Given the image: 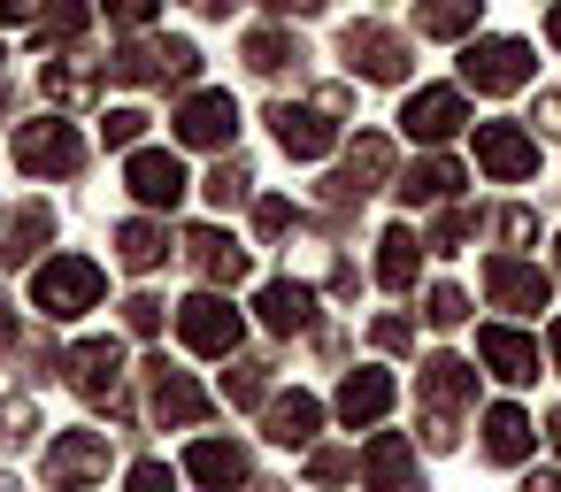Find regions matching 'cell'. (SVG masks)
<instances>
[{"mask_svg":"<svg viewBox=\"0 0 561 492\" xmlns=\"http://www.w3.org/2000/svg\"><path fill=\"white\" fill-rule=\"evenodd\" d=\"M124 323H131L139 339H154V331H162V300H154V293H131V300H124Z\"/></svg>","mask_w":561,"mask_h":492,"instance_id":"obj_40","label":"cell"},{"mask_svg":"<svg viewBox=\"0 0 561 492\" xmlns=\"http://www.w3.org/2000/svg\"><path fill=\"white\" fill-rule=\"evenodd\" d=\"M546 346H553V369H561V316H553V331H546Z\"/></svg>","mask_w":561,"mask_h":492,"instance_id":"obj_50","label":"cell"},{"mask_svg":"<svg viewBox=\"0 0 561 492\" xmlns=\"http://www.w3.org/2000/svg\"><path fill=\"white\" fill-rule=\"evenodd\" d=\"M423 316H431L438 331H454V323L469 316V300H461V285H431V300H423Z\"/></svg>","mask_w":561,"mask_h":492,"instance_id":"obj_36","label":"cell"},{"mask_svg":"<svg viewBox=\"0 0 561 492\" xmlns=\"http://www.w3.org/2000/svg\"><path fill=\"white\" fill-rule=\"evenodd\" d=\"M185 254H193V270H208L216 285H239V277H247V247H231L224 231H193Z\"/></svg>","mask_w":561,"mask_h":492,"instance_id":"obj_28","label":"cell"},{"mask_svg":"<svg viewBox=\"0 0 561 492\" xmlns=\"http://www.w3.org/2000/svg\"><path fill=\"white\" fill-rule=\"evenodd\" d=\"M415 270H423V239H415L408 224H392V231L377 239V277H385L392 293H415Z\"/></svg>","mask_w":561,"mask_h":492,"instance_id":"obj_22","label":"cell"},{"mask_svg":"<svg viewBox=\"0 0 561 492\" xmlns=\"http://www.w3.org/2000/svg\"><path fill=\"white\" fill-rule=\"evenodd\" d=\"M147 377H154V415H162V423H201V415H208V400H201V385H193L185 369L147 362Z\"/></svg>","mask_w":561,"mask_h":492,"instance_id":"obj_19","label":"cell"},{"mask_svg":"<svg viewBox=\"0 0 561 492\" xmlns=\"http://www.w3.org/2000/svg\"><path fill=\"white\" fill-rule=\"evenodd\" d=\"M492 231H500L507 247H530V239H538V216H530V208H500V216H492Z\"/></svg>","mask_w":561,"mask_h":492,"instance_id":"obj_39","label":"cell"},{"mask_svg":"<svg viewBox=\"0 0 561 492\" xmlns=\"http://www.w3.org/2000/svg\"><path fill=\"white\" fill-rule=\"evenodd\" d=\"M316 423H323V408H316L308 392L270 400V446H308V438H316Z\"/></svg>","mask_w":561,"mask_h":492,"instance_id":"obj_29","label":"cell"},{"mask_svg":"<svg viewBox=\"0 0 561 492\" xmlns=\"http://www.w3.org/2000/svg\"><path fill=\"white\" fill-rule=\"evenodd\" d=\"M201 193H208V208H239V201L254 193V170L231 155V162H216V170H208V185H201Z\"/></svg>","mask_w":561,"mask_h":492,"instance_id":"obj_33","label":"cell"},{"mask_svg":"<svg viewBox=\"0 0 561 492\" xmlns=\"http://www.w3.org/2000/svg\"><path fill=\"white\" fill-rule=\"evenodd\" d=\"M124 185H131V201H147V208H178V201H185V162H178L170 147H131Z\"/></svg>","mask_w":561,"mask_h":492,"instance_id":"obj_12","label":"cell"},{"mask_svg":"<svg viewBox=\"0 0 561 492\" xmlns=\"http://www.w3.org/2000/svg\"><path fill=\"white\" fill-rule=\"evenodd\" d=\"M339 55H346V70H362V78H377V85H400V78H408V39L385 32V24H346Z\"/></svg>","mask_w":561,"mask_h":492,"instance_id":"obj_8","label":"cell"},{"mask_svg":"<svg viewBox=\"0 0 561 492\" xmlns=\"http://www.w3.org/2000/svg\"><path fill=\"white\" fill-rule=\"evenodd\" d=\"M178 339H185L193 354H231V346H239V308H231L224 293H193V300L178 308Z\"/></svg>","mask_w":561,"mask_h":492,"instance_id":"obj_11","label":"cell"},{"mask_svg":"<svg viewBox=\"0 0 561 492\" xmlns=\"http://www.w3.org/2000/svg\"><path fill=\"white\" fill-rule=\"evenodd\" d=\"M538 124H546V131H561V93H546V101H538Z\"/></svg>","mask_w":561,"mask_h":492,"instance_id":"obj_48","label":"cell"},{"mask_svg":"<svg viewBox=\"0 0 561 492\" xmlns=\"http://www.w3.org/2000/svg\"><path fill=\"white\" fill-rule=\"evenodd\" d=\"M546 39H553V47H561V9H553V16H546Z\"/></svg>","mask_w":561,"mask_h":492,"instance_id":"obj_52","label":"cell"},{"mask_svg":"<svg viewBox=\"0 0 561 492\" xmlns=\"http://www.w3.org/2000/svg\"><path fill=\"white\" fill-rule=\"evenodd\" d=\"M377 346H385V354H408V346H415V323H408V316H385V323H377Z\"/></svg>","mask_w":561,"mask_h":492,"instance_id":"obj_41","label":"cell"},{"mask_svg":"<svg viewBox=\"0 0 561 492\" xmlns=\"http://www.w3.org/2000/svg\"><path fill=\"white\" fill-rule=\"evenodd\" d=\"M254 308H262V323H270V331H308V323H316V293H308V285H293V277L262 285V300H254Z\"/></svg>","mask_w":561,"mask_h":492,"instance_id":"obj_23","label":"cell"},{"mask_svg":"<svg viewBox=\"0 0 561 492\" xmlns=\"http://www.w3.org/2000/svg\"><path fill=\"white\" fill-rule=\"evenodd\" d=\"M461 193V170L446 162V155H431V162H415L408 178H400V201L408 208H438V201H454Z\"/></svg>","mask_w":561,"mask_h":492,"instance_id":"obj_25","label":"cell"},{"mask_svg":"<svg viewBox=\"0 0 561 492\" xmlns=\"http://www.w3.org/2000/svg\"><path fill=\"white\" fill-rule=\"evenodd\" d=\"M477 170L500 178V185H523L538 170V139L523 124H477Z\"/></svg>","mask_w":561,"mask_h":492,"instance_id":"obj_10","label":"cell"},{"mask_svg":"<svg viewBox=\"0 0 561 492\" xmlns=\"http://www.w3.org/2000/svg\"><path fill=\"white\" fill-rule=\"evenodd\" d=\"M484 293H492V308H515V316H530V308H546V277H538L530 262H515V254H500V262H484Z\"/></svg>","mask_w":561,"mask_h":492,"instance_id":"obj_18","label":"cell"},{"mask_svg":"<svg viewBox=\"0 0 561 492\" xmlns=\"http://www.w3.org/2000/svg\"><path fill=\"white\" fill-rule=\"evenodd\" d=\"M139 131H147V116H139V108H108V124H101V139H108V147H139Z\"/></svg>","mask_w":561,"mask_h":492,"instance_id":"obj_38","label":"cell"},{"mask_svg":"<svg viewBox=\"0 0 561 492\" xmlns=\"http://www.w3.org/2000/svg\"><path fill=\"white\" fill-rule=\"evenodd\" d=\"M185 477H201V484H239L247 477V454L231 446V438H193V454H185Z\"/></svg>","mask_w":561,"mask_h":492,"instance_id":"obj_26","label":"cell"},{"mask_svg":"<svg viewBox=\"0 0 561 492\" xmlns=\"http://www.w3.org/2000/svg\"><path fill=\"white\" fill-rule=\"evenodd\" d=\"M523 492H561V469H530V477H523Z\"/></svg>","mask_w":561,"mask_h":492,"instance_id":"obj_47","label":"cell"},{"mask_svg":"<svg viewBox=\"0 0 561 492\" xmlns=\"http://www.w3.org/2000/svg\"><path fill=\"white\" fill-rule=\"evenodd\" d=\"M93 477H108V431H62L47 446V484L55 492H85Z\"/></svg>","mask_w":561,"mask_h":492,"instance_id":"obj_9","label":"cell"},{"mask_svg":"<svg viewBox=\"0 0 561 492\" xmlns=\"http://www.w3.org/2000/svg\"><path fill=\"white\" fill-rule=\"evenodd\" d=\"M262 9H277V16H316L323 0H262Z\"/></svg>","mask_w":561,"mask_h":492,"instance_id":"obj_46","label":"cell"},{"mask_svg":"<svg viewBox=\"0 0 561 492\" xmlns=\"http://www.w3.org/2000/svg\"><path fill=\"white\" fill-rule=\"evenodd\" d=\"M85 24H93V9H85V0H55V9L39 16V47H70Z\"/></svg>","mask_w":561,"mask_h":492,"instance_id":"obj_34","label":"cell"},{"mask_svg":"<svg viewBox=\"0 0 561 492\" xmlns=\"http://www.w3.org/2000/svg\"><path fill=\"white\" fill-rule=\"evenodd\" d=\"M530 446H538V423H530L523 408H507V400L484 408V454H492V461H523Z\"/></svg>","mask_w":561,"mask_h":492,"instance_id":"obj_20","label":"cell"},{"mask_svg":"<svg viewBox=\"0 0 561 492\" xmlns=\"http://www.w3.org/2000/svg\"><path fill=\"white\" fill-rule=\"evenodd\" d=\"M546 446H553V454H561V408H553V415H546Z\"/></svg>","mask_w":561,"mask_h":492,"instance_id":"obj_49","label":"cell"},{"mask_svg":"<svg viewBox=\"0 0 561 492\" xmlns=\"http://www.w3.org/2000/svg\"><path fill=\"white\" fill-rule=\"evenodd\" d=\"M116 262H124V270H162V262H170V231L147 224V216H131V224L116 231Z\"/></svg>","mask_w":561,"mask_h":492,"instance_id":"obj_27","label":"cell"},{"mask_svg":"<svg viewBox=\"0 0 561 492\" xmlns=\"http://www.w3.org/2000/svg\"><path fill=\"white\" fill-rule=\"evenodd\" d=\"M32 300H39V316H55V323L101 308V262H85V254H55V262H39V270H32Z\"/></svg>","mask_w":561,"mask_h":492,"instance_id":"obj_3","label":"cell"},{"mask_svg":"<svg viewBox=\"0 0 561 492\" xmlns=\"http://www.w3.org/2000/svg\"><path fill=\"white\" fill-rule=\"evenodd\" d=\"M131 492H178V477L162 461H131Z\"/></svg>","mask_w":561,"mask_h":492,"instance_id":"obj_42","label":"cell"},{"mask_svg":"<svg viewBox=\"0 0 561 492\" xmlns=\"http://www.w3.org/2000/svg\"><path fill=\"white\" fill-rule=\"evenodd\" d=\"M108 78L116 85H193L201 55H193V39H124L108 55Z\"/></svg>","mask_w":561,"mask_h":492,"instance_id":"obj_2","label":"cell"},{"mask_svg":"<svg viewBox=\"0 0 561 492\" xmlns=\"http://www.w3.org/2000/svg\"><path fill=\"white\" fill-rule=\"evenodd\" d=\"M39 85H47V101H62V108H78V101H93V85H101V70H93L85 55H62V62H47V70H39Z\"/></svg>","mask_w":561,"mask_h":492,"instance_id":"obj_30","label":"cell"},{"mask_svg":"<svg viewBox=\"0 0 561 492\" xmlns=\"http://www.w3.org/2000/svg\"><path fill=\"white\" fill-rule=\"evenodd\" d=\"M254 224H262V239L293 231V201H262V208H254Z\"/></svg>","mask_w":561,"mask_h":492,"instance_id":"obj_43","label":"cell"},{"mask_svg":"<svg viewBox=\"0 0 561 492\" xmlns=\"http://www.w3.org/2000/svg\"><path fill=\"white\" fill-rule=\"evenodd\" d=\"M385 178H392V139L362 131V139H354V155H346V170L331 178V201H339V208H346V201L362 208V201H369V193H377Z\"/></svg>","mask_w":561,"mask_h":492,"instance_id":"obj_13","label":"cell"},{"mask_svg":"<svg viewBox=\"0 0 561 492\" xmlns=\"http://www.w3.org/2000/svg\"><path fill=\"white\" fill-rule=\"evenodd\" d=\"M9 331H16V316H9V300H0V346H9Z\"/></svg>","mask_w":561,"mask_h":492,"instance_id":"obj_51","label":"cell"},{"mask_svg":"<svg viewBox=\"0 0 561 492\" xmlns=\"http://www.w3.org/2000/svg\"><path fill=\"white\" fill-rule=\"evenodd\" d=\"M47 0H0V24H39Z\"/></svg>","mask_w":561,"mask_h":492,"instance_id":"obj_45","label":"cell"},{"mask_svg":"<svg viewBox=\"0 0 561 492\" xmlns=\"http://www.w3.org/2000/svg\"><path fill=\"white\" fill-rule=\"evenodd\" d=\"M415 32H423V39H461V32H477V0H415Z\"/></svg>","mask_w":561,"mask_h":492,"instance_id":"obj_31","label":"cell"},{"mask_svg":"<svg viewBox=\"0 0 561 492\" xmlns=\"http://www.w3.org/2000/svg\"><path fill=\"white\" fill-rule=\"evenodd\" d=\"M170 124H178L185 147H231V131H239V101H231V93H193Z\"/></svg>","mask_w":561,"mask_h":492,"instance_id":"obj_14","label":"cell"},{"mask_svg":"<svg viewBox=\"0 0 561 492\" xmlns=\"http://www.w3.org/2000/svg\"><path fill=\"white\" fill-rule=\"evenodd\" d=\"M461 124H469L461 85H423V93H408V108H400V131H408L415 147H446Z\"/></svg>","mask_w":561,"mask_h":492,"instance_id":"obj_6","label":"cell"},{"mask_svg":"<svg viewBox=\"0 0 561 492\" xmlns=\"http://www.w3.org/2000/svg\"><path fill=\"white\" fill-rule=\"evenodd\" d=\"M362 484L369 492H415V446L400 438V431H377L369 446H362Z\"/></svg>","mask_w":561,"mask_h":492,"instance_id":"obj_15","label":"cell"},{"mask_svg":"<svg viewBox=\"0 0 561 492\" xmlns=\"http://www.w3.org/2000/svg\"><path fill=\"white\" fill-rule=\"evenodd\" d=\"M0 492H16V477H0Z\"/></svg>","mask_w":561,"mask_h":492,"instance_id":"obj_53","label":"cell"},{"mask_svg":"<svg viewBox=\"0 0 561 492\" xmlns=\"http://www.w3.org/2000/svg\"><path fill=\"white\" fill-rule=\"evenodd\" d=\"M16 170H24V178H78V170H85V139H78L70 124L39 116V124L16 131Z\"/></svg>","mask_w":561,"mask_h":492,"instance_id":"obj_4","label":"cell"},{"mask_svg":"<svg viewBox=\"0 0 561 492\" xmlns=\"http://www.w3.org/2000/svg\"><path fill=\"white\" fill-rule=\"evenodd\" d=\"M108 16H116L124 32H139V24H154V0H108Z\"/></svg>","mask_w":561,"mask_h":492,"instance_id":"obj_44","label":"cell"},{"mask_svg":"<svg viewBox=\"0 0 561 492\" xmlns=\"http://www.w3.org/2000/svg\"><path fill=\"white\" fill-rule=\"evenodd\" d=\"M70 385H78L85 400H116V385H124V346H116V339L70 346Z\"/></svg>","mask_w":561,"mask_h":492,"instance_id":"obj_17","label":"cell"},{"mask_svg":"<svg viewBox=\"0 0 561 492\" xmlns=\"http://www.w3.org/2000/svg\"><path fill=\"white\" fill-rule=\"evenodd\" d=\"M415 392H423V438L431 446H454L461 438V408L477 400V369L461 354H431L415 369Z\"/></svg>","mask_w":561,"mask_h":492,"instance_id":"obj_1","label":"cell"},{"mask_svg":"<svg viewBox=\"0 0 561 492\" xmlns=\"http://www.w3.org/2000/svg\"><path fill=\"white\" fill-rule=\"evenodd\" d=\"M270 131H277V147L293 155V162H323L331 147H339V116L316 101V108H300V101H277L270 108Z\"/></svg>","mask_w":561,"mask_h":492,"instance_id":"obj_7","label":"cell"},{"mask_svg":"<svg viewBox=\"0 0 561 492\" xmlns=\"http://www.w3.org/2000/svg\"><path fill=\"white\" fill-rule=\"evenodd\" d=\"M47 239H55V216H47V201H32V208H16V216H9V231H0V262L24 270Z\"/></svg>","mask_w":561,"mask_h":492,"instance_id":"obj_21","label":"cell"},{"mask_svg":"<svg viewBox=\"0 0 561 492\" xmlns=\"http://www.w3.org/2000/svg\"><path fill=\"white\" fill-rule=\"evenodd\" d=\"M553 254H561V247H553Z\"/></svg>","mask_w":561,"mask_h":492,"instance_id":"obj_54","label":"cell"},{"mask_svg":"<svg viewBox=\"0 0 561 492\" xmlns=\"http://www.w3.org/2000/svg\"><path fill=\"white\" fill-rule=\"evenodd\" d=\"M477 354H484V369L507 377V385H530V377H538V339H523L515 323H484V331H477Z\"/></svg>","mask_w":561,"mask_h":492,"instance_id":"obj_16","label":"cell"},{"mask_svg":"<svg viewBox=\"0 0 561 492\" xmlns=\"http://www.w3.org/2000/svg\"><path fill=\"white\" fill-rule=\"evenodd\" d=\"M293 62H308V55H300V47H293L285 32H254V39H247V70L277 78V70H293Z\"/></svg>","mask_w":561,"mask_h":492,"instance_id":"obj_32","label":"cell"},{"mask_svg":"<svg viewBox=\"0 0 561 492\" xmlns=\"http://www.w3.org/2000/svg\"><path fill=\"white\" fill-rule=\"evenodd\" d=\"M530 78H538V62L523 39H477L461 55V85H477V93H523Z\"/></svg>","mask_w":561,"mask_h":492,"instance_id":"obj_5","label":"cell"},{"mask_svg":"<svg viewBox=\"0 0 561 492\" xmlns=\"http://www.w3.org/2000/svg\"><path fill=\"white\" fill-rule=\"evenodd\" d=\"M469 239H477V216H469V208H454V216H446V224L431 231V247H438V254H461Z\"/></svg>","mask_w":561,"mask_h":492,"instance_id":"obj_37","label":"cell"},{"mask_svg":"<svg viewBox=\"0 0 561 492\" xmlns=\"http://www.w3.org/2000/svg\"><path fill=\"white\" fill-rule=\"evenodd\" d=\"M270 392V369L262 362H239V369H224V400H239V408H254Z\"/></svg>","mask_w":561,"mask_h":492,"instance_id":"obj_35","label":"cell"},{"mask_svg":"<svg viewBox=\"0 0 561 492\" xmlns=\"http://www.w3.org/2000/svg\"><path fill=\"white\" fill-rule=\"evenodd\" d=\"M385 408H392V377H385V369H354V377L339 385V415H346L354 431H362V423H377Z\"/></svg>","mask_w":561,"mask_h":492,"instance_id":"obj_24","label":"cell"}]
</instances>
